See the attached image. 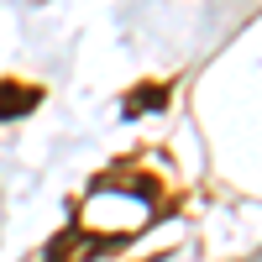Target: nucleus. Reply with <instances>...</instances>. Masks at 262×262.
Wrapping results in <instances>:
<instances>
[{"label": "nucleus", "mask_w": 262, "mask_h": 262, "mask_svg": "<svg viewBox=\"0 0 262 262\" xmlns=\"http://www.w3.org/2000/svg\"><path fill=\"white\" fill-rule=\"evenodd\" d=\"M37 105V90H21V84H0V121L6 116H21Z\"/></svg>", "instance_id": "nucleus-1"}]
</instances>
